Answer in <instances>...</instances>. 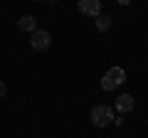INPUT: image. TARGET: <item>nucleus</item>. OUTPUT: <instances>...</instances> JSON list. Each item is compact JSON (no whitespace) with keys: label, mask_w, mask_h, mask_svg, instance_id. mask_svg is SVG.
<instances>
[{"label":"nucleus","mask_w":148,"mask_h":138,"mask_svg":"<svg viewBox=\"0 0 148 138\" xmlns=\"http://www.w3.org/2000/svg\"><path fill=\"white\" fill-rule=\"evenodd\" d=\"M30 44H32L35 52H45V49H49V44H52V35H49L47 30H35Z\"/></svg>","instance_id":"nucleus-3"},{"label":"nucleus","mask_w":148,"mask_h":138,"mask_svg":"<svg viewBox=\"0 0 148 138\" xmlns=\"http://www.w3.org/2000/svg\"><path fill=\"white\" fill-rule=\"evenodd\" d=\"M123 81H126V72H123L121 67H111L104 74V79H101V89L104 91H114L116 86H121Z\"/></svg>","instance_id":"nucleus-2"},{"label":"nucleus","mask_w":148,"mask_h":138,"mask_svg":"<svg viewBox=\"0 0 148 138\" xmlns=\"http://www.w3.org/2000/svg\"><path fill=\"white\" fill-rule=\"evenodd\" d=\"M77 8H79L82 15H89V17H94V20L101 15V3L99 0H79Z\"/></svg>","instance_id":"nucleus-4"},{"label":"nucleus","mask_w":148,"mask_h":138,"mask_svg":"<svg viewBox=\"0 0 148 138\" xmlns=\"http://www.w3.org/2000/svg\"><path fill=\"white\" fill-rule=\"evenodd\" d=\"M133 106H136V101H133L131 94H121V96L116 99V111H121V113L133 111Z\"/></svg>","instance_id":"nucleus-5"},{"label":"nucleus","mask_w":148,"mask_h":138,"mask_svg":"<svg viewBox=\"0 0 148 138\" xmlns=\"http://www.w3.org/2000/svg\"><path fill=\"white\" fill-rule=\"evenodd\" d=\"M5 94H8V84H5V81H0V99H3Z\"/></svg>","instance_id":"nucleus-8"},{"label":"nucleus","mask_w":148,"mask_h":138,"mask_svg":"<svg viewBox=\"0 0 148 138\" xmlns=\"http://www.w3.org/2000/svg\"><path fill=\"white\" fill-rule=\"evenodd\" d=\"M111 121H114V109H111V106H106V104H96V106L91 109V123H94L96 128H106Z\"/></svg>","instance_id":"nucleus-1"},{"label":"nucleus","mask_w":148,"mask_h":138,"mask_svg":"<svg viewBox=\"0 0 148 138\" xmlns=\"http://www.w3.org/2000/svg\"><path fill=\"white\" fill-rule=\"evenodd\" d=\"M111 25H114V17L104 15V12H101V15L96 17V30H99V32H106V30H109Z\"/></svg>","instance_id":"nucleus-7"},{"label":"nucleus","mask_w":148,"mask_h":138,"mask_svg":"<svg viewBox=\"0 0 148 138\" xmlns=\"http://www.w3.org/2000/svg\"><path fill=\"white\" fill-rule=\"evenodd\" d=\"M17 30L20 32H35L37 30V20L32 15H22L20 20H17Z\"/></svg>","instance_id":"nucleus-6"}]
</instances>
